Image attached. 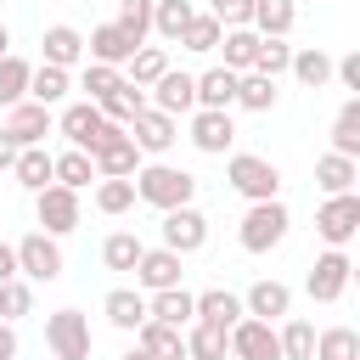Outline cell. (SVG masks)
<instances>
[{
	"instance_id": "6da1fadb",
	"label": "cell",
	"mask_w": 360,
	"mask_h": 360,
	"mask_svg": "<svg viewBox=\"0 0 360 360\" xmlns=\"http://www.w3.org/2000/svg\"><path fill=\"white\" fill-rule=\"evenodd\" d=\"M129 180H135V202H146V208H158V214L186 208V202L197 197V174L180 169V163H141Z\"/></svg>"
},
{
	"instance_id": "7a4b0ae2",
	"label": "cell",
	"mask_w": 360,
	"mask_h": 360,
	"mask_svg": "<svg viewBox=\"0 0 360 360\" xmlns=\"http://www.w3.org/2000/svg\"><path fill=\"white\" fill-rule=\"evenodd\" d=\"M225 180H231V191L248 197V202H276V197H281V169H276L270 158H259V152H231Z\"/></svg>"
},
{
	"instance_id": "3957f363",
	"label": "cell",
	"mask_w": 360,
	"mask_h": 360,
	"mask_svg": "<svg viewBox=\"0 0 360 360\" xmlns=\"http://www.w3.org/2000/svg\"><path fill=\"white\" fill-rule=\"evenodd\" d=\"M287 225H292V214H287L281 197H276V202H248V214H242V225H236V242H242L248 253H270V248L287 242Z\"/></svg>"
},
{
	"instance_id": "277c9868",
	"label": "cell",
	"mask_w": 360,
	"mask_h": 360,
	"mask_svg": "<svg viewBox=\"0 0 360 360\" xmlns=\"http://www.w3.org/2000/svg\"><path fill=\"white\" fill-rule=\"evenodd\" d=\"M56 129L68 135V146H79V152H90V158H96V152L107 146V135H112L118 124H107L96 101H73V107H62V118H56Z\"/></svg>"
},
{
	"instance_id": "5b68a950",
	"label": "cell",
	"mask_w": 360,
	"mask_h": 360,
	"mask_svg": "<svg viewBox=\"0 0 360 360\" xmlns=\"http://www.w3.org/2000/svg\"><path fill=\"white\" fill-rule=\"evenodd\" d=\"M45 349L56 360H90V315L79 309H51L45 315Z\"/></svg>"
},
{
	"instance_id": "8992f818",
	"label": "cell",
	"mask_w": 360,
	"mask_h": 360,
	"mask_svg": "<svg viewBox=\"0 0 360 360\" xmlns=\"http://www.w3.org/2000/svg\"><path fill=\"white\" fill-rule=\"evenodd\" d=\"M34 219H39L45 236H68V231H79V219H84L79 191H68V186H45V191H34Z\"/></svg>"
},
{
	"instance_id": "52a82bcc",
	"label": "cell",
	"mask_w": 360,
	"mask_h": 360,
	"mask_svg": "<svg viewBox=\"0 0 360 360\" xmlns=\"http://www.w3.org/2000/svg\"><path fill=\"white\" fill-rule=\"evenodd\" d=\"M315 231H321V242H326V248H349V242H354V231H360V197H354V191L326 197V202L315 208Z\"/></svg>"
},
{
	"instance_id": "ba28073f",
	"label": "cell",
	"mask_w": 360,
	"mask_h": 360,
	"mask_svg": "<svg viewBox=\"0 0 360 360\" xmlns=\"http://www.w3.org/2000/svg\"><path fill=\"white\" fill-rule=\"evenodd\" d=\"M11 248H17V276H22V281H56V276H62V248H56V236L28 231V236L11 242Z\"/></svg>"
},
{
	"instance_id": "9c48e42d",
	"label": "cell",
	"mask_w": 360,
	"mask_h": 360,
	"mask_svg": "<svg viewBox=\"0 0 360 360\" xmlns=\"http://www.w3.org/2000/svg\"><path fill=\"white\" fill-rule=\"evenodd\" d=\"M349 276H354L349 253H343V248H326V253L315 259V270L304 276V287H309V298H315V304H338V298L349 292Z\"/></svg>"
},
{
	"instance_id": "30bf717a",
	"label": "cell",
	"mask_w": 360,
	"mask_h": 360,
	"mask_svg": "<svg viewBox=\"0 0 360 360\" xmlns=\"http://www.w3.org/2000/svg\"><path fill=\"white\" fill-rule=\"evenodd\" d=\"M129 141H135V152L163 158V152L180 141V118H169V112H158V107H141V112L129 118Z\"/></svg>"
},
{
	"instance_id": "8fae6325",
	"label": "cell",
	"mask_w": 360,
	"mask_h": 360,
	"mask_svg": "<svg viewBox=\"0 0 360 360\" xmlns=\"http://www.w3.org/2000/svg\"><path fill=\"white\" fill-rule=\"evenodd\" d=\"M163 248L180 253V259L197 253V248H208V214L191 208V202H186V208H169V214H163Z\"/></svg>"
},
{
	"instance_id": "7c38bea8",
	"label": "cell",
	"mask_w": 360,
	"mask_h": 360,
	"mask_svg": "<svg viewBox=\"0 0 360 360\" xmlns=\"http://www.w3.org/2000/svg\"><path fill=\"white\" fill-rule=\"evenodd\" d=\"M225 343H231L236 360H281V338H276V326H270V321H253V315H242V321L225 332Z\"/></svg>"
},
{
	"instance_id": "4fadbf2b",
	"label": "cell",
	"mask_w": 360,
	"mask_h": 360,
	"mask_svg": "<svg viewBox=\"0 0 360 360\" xmlns=\"http://www.w3.org/2000/svg\"><path fill=\"white\" fill-rule=\"evenodd\" d=\"M146 107H158V112H169V118H186V112H197V73H174V68H169V73L152 84Z\"/></svg>"
},
{
	"instance_id": "5bb4252c",
	"label": "cell",
	"mask_w": 360,
	"mask_h": 360,
	"mask_svg": "<svg viewBox=\"0 0 360 360\" xmlns=\"http://www.w3.org/2000/svg\"><path fill=\"white\" fill-rule=\"evenodd\" d=\"M51 107H39V101H17V107H6V124H0V135H11L17 141V152L22 146H39L45 135H51Z\"/></svg>"
},
{
	"instance_id": "9a60e30c",
	"label": "cell",
	"mask_w": 360,
	"mask_h": 360,
	"mask_svg": "<svg viewBox=\"0 0 360 360\" xmlns=\"http://www.w3.org/2000/svg\"><path fill=\"white\" fill-rule=\"evenodd\" d=\"M242 309L253 315V321H287V309H292V287L287 281H276V276H264V281H253L248 292H242Z\"/></svg>"
},
{
	"instance_id": "2e32d148",
	"label": "cell",
	"mask_w": 360,
	"mask_h": 360,
	"mask_svg": "<svg viewBox=\"0 0 360 360\" xmlns=\"http://www.w3.org/2000/svg\"><path fill=\"white\" fill-rule=\"evenodd\" d=\"M90 163H96V180H129V174L141 169V152H135L129 129H112V135H107V146H101Z\"/></svg>"
},
{
	"instance_id": "e0dca14e",
	"label": "cell",
	"mask_w": 360,
	"mask_h": 360,
	"mask_svg": "<svg viewBox=\"0 0 360 360\" xmlns=\"http://www.w3.org/2000/svg\"><path fill=\"white\" fill-rule=\"evenodd\" d=\"M242 315H248V309H242V298H236L231 287H208V292H197V298H191V321H202V326L231 332Z\"/></svg>"
},
{
	"instance_id": "ac0fdd59",
	"label": "cell",
	"mask_w": 360,
	"mask_h": 360,
	"mask_svg": "<svg viewBox=\"0 0 360 360\" xmlns=\"http://www.w3.org/2000/svg\"><path fill=\"white\" fill-rule=\"evenodd\" d=\"M231 141H236V124H231V112H191V146L197 152H208V158H225L231 152Z\"/></svg>"
},
{
	"instance_id": "d6986e66",
	"label": "cell",
	"mask_w": 360,
	"mask_h": 360,
	"mask_svg": "<svg viewBox=\"0 0 360 360\" xmlns=\"http://www.w3.org/2000/svg\"><path fill=\"white\" fill-rule=\"evenodd\" d=\"M135 51H141V45H135L118 22H101V28H90V39H84V56H90V62H107V68H124Z\"/></svg>"
},
{
	"instance_id": "ffe728a7",
	"label": "cell",
	"mask_w": 360,
	"mask_h": 360,
	"mask_svg": "<svg viewBox=\"0 0 360 360\" xmlns=\"http://www.w3.org/2000/svg\"><path fill=\"white\" fill-rule=\"evenodd\" d=\"M135 287H146V292H169V287H180V253H169V248H146L141 264H135Z\"/></svg>"
},
{
	"instance_id": "44dd1931",
	"label": "cell",
	"mask_w": 360,
	"mask_h": 360,
	"mask_svg": "<svg viewBox=\"0 0 360 360\" xmlns=\"http://www.w3.org/2000/svg\"><path fill=\"white\" fill-rule=\"evenodd\" d=\"M292 22H298V0H253L248 28H253L259 39H287Z\"/></svg>"
},
{
	"instance_id": "7402d4cb",
	"label": "cell",
	"mask_w": 360,
	"mask_h": 360,
	"mask_svg": "<svg viewBox=\"0 0 360 360\" xmlns=\"http://www.w3.org/2000/svg\"><path fill=\"white\" fill-rule=\"evenodd\" d=\"M39 45H45V62H51V68H68V73H73V68L84 62V34H79L73 22H51Z\"/></svg>"
},
{
	"instance_id": "603a6c76",
	"label": "cell",
	"mask_w": 360,
	"mask_h": 360,
	"mask_svg": "<svg viewBox=\"0 0 360 360\" xmlns=\"http://www.w3.org/2000/svg\"><path fill=\"white\" fill-rule=\"evenodd\" d=\"M236 79H242V73H231V68L197 73V107H202V112H231V107H236Z\"/></svg>"
},
{
	"instance_id": "cb8c5ba5",
	"label": "cell",
	"mask_w": 360,
	"mask_h": 360,
	"mask_svg": "<svg viewBox=\"0 0 360 360\" xmlns=\"http://www.w3.org/2000/svg\"><path fill=\"white\" fill-rule=\"evenodd\" d=\"M101 315H107L118 332H135V326L146 321V292H141V287H112V292L101 298Z\"/></svg>"
},
{
	"instance_id": "d4e9b609",
	"label": "cell",
	"mask_w": 360,
	"mask_h": 360,
	"mask_svg": "<svg viewBox=\"0 0 360 360\" xmlns=\"http://www.w3.org/2000/svg\"><path fill=\"white\" fill-rule=\"evenodd\" d=\"M135 349H146L152 360H186L180 326H163V321H141V326H135Z\"/></svg>"
},
{
	"instance_id": "484cf974",
	"label": "cell",
	"mask_w": 360,
	"mask_h": 360,
	"mask_svg": "<svg viewBox=\"0 0 360 360\" xmlns=\"http://www.w3.org/2000/svg\"><path fill=\"white\" fill-rule=\"evenodd\" d=\"M354 180H360V163H354V158H338V152H321V158H315V186H321L326 197L354 191Z\"/></svg>"
},
{
	"instance_id": "4316f807",
	"label": "cell",
	"mask_w": 360,
	"mask_h": 360,
	"mask_svg": "<svg viewBox=\"0 0 360 360\" xmlns=\"http://www.w3.org/2000/svg\"><path fill=\"white\" fill-rule=\"evenodd\" d=\"M11 174H17L22 191H45V186H56V169H51V152H45V146H22L17 163H11Z\"/></svg>"
},
{
	"instance_id": "83f0119b",
	"label": "cell",
	"mask_w": 360,
	"mask_h": 360,
	"mask_svg": "<svg viewBox=\"0 0 360 360\" xmlns=\"http://www.w3.org/2000/svg\"><path fill=\"white\" fill-rule=\"evenodd\" d=\"M191 298L197 292H186V287H169V292H152L146 298V321H163V326H191Z\"/></svg>"
},
{
	"instance_id": "f1b7e54d",
	"label": "cell",
	"mask_w": 360,
	"mask_h": 360,
	"mask_svg": "<svg viewBox=\"0 0 360 360\" xmlns=\"http://www.w3.org/2000/svg\"><path fill=\"white\" fill-rule=\"evenodd\" d=\"M287 73H292L304 90H326V79H332V56H326L321 45H304V51H292Z\"/></svg>"
},
{
	"instance_id": "f546056e",
	"label": "cell",
	"mask_w": 360,
	"mask_h": 360,
	"mask_svg": "<svg viewBox=\"0 0 360 360\" xmlns=\"http://www.w3.org/2000/svg\"><path fill=\"white\" fill-rule=\"evenodd\" d=\"M68 90H73V73H68V68H51V62H39V68L28 73V101H39V107H56Z\"/></svg>"
},
{
	"instance_id": "4dcf8cb0",
	"label": "cell",
	"mask_w": 360,
	"mask_h": 360,
	"mask_svg": "<svg viewBox=\"0 0 360 360\" xmlns=\"http://www.w3.org/2000/svg\"><path fill=\"white\" fill-rule=\"evenodd\" d=\"M332 152L360 163V96H349L338 107V118H332Z\"/></svg>"
},
{
	"instance_id": "1f68e13d",
	"label": "cell",
	"mask_w": 360,
	"mask_h": 360,
	"mask_svg": "<svg viewBox=\"0 0 360 360\" xmlns=\"http://www.w3.org/2000/svg\"><path fill=\"white\" fill-rule=\"evenodd\" d=\"M51 169H56V186H68V191H84V186L96 180V163H90V152H79V146L51 152Z\"/></svg>"
},
{
	"instance_id": "d6a6232c",
	"label": "cell",
	"mask_w": 360,
	"mask_h": 360,
	"mask_svg": "<svg viewBox=\"0 0 360 360\" xmlns=\"http://www.w3.org/2000/svg\"><path fill=\"white\" fill-rule=\"evenodd\" d=\"M96 107H101V118H107V124H118V129H129V118H135V112L146 107V90L124 79V84H118V90H112L107 101H96Z\"/></svg>"
},
{
	"instance_id": "836d02e7",
	"label": "cell",
	"mask_w": 360,
	"mask_h": 360,
	"mask_svg": "<svg viewBox=\"0 0 360 360\" xmlns=\"http://www.w3.org/2000/svg\"><path fill=\"white\" fill-rule=\"evenodd\" d=\"M180 338H186V360H225V354H231V343H225V332H219V326L191 321Z\"/></svg>"
},
{
	"instance_id": "e575fe53",
	"label": "cell",
	"mask_w": 360,
	"mask_h": 360,
	"mask_svg": "<svg viewBox=\"0 0 360 360\" xmlns=\"http://www.w3.org/2000/svg\"><path fill=\"white\" fill-rule=\"evenodd\" d=\"M309 360H360V332L354 326H326L315 332V354Z\"/></svg>"
},
{
	"instance_id": "d590c367",
	"label": "cell",
	"mask_w": 360,
	"mask_h": 360,
	"mask_svg": "<svg viewBox=\"0 0 360 360\" xmlns=\"http://www.w3.org/2000/svg\"><path fill=\"white\" fill-rule=\"evenodd\" d=\"M219 51H225V68H231V73H253L259 34H253V28H225V34H219Z\"/></svg>"
},
{
	"instance_id": "8d00e7d4",
	"label": "cell",
	"mask_w": 360,
	"mask_h": 360,
	"mask_svg": "<svg viewBox=\"0 0 360 360\" xmlns=\"http://www.w3.org/2000/svg\"><path fill=\"white\" fill-rule=\"evenodd\" d=\"M124 68H129V73H124L129 84H141V90H152V84H158V79L169 73V51H158V45H141V51H135V56H129Z\"/></svg>"
},
{
	"instance_id": "74e56055",
	"label": "cell",
	"mask_w": 360,
	"mask_h": 360,
	"mask_svg": "<svg viewBox=\"0 0 360 360\" xmlns=\"http://www.w3.org/2000/svg\"><path fill=\"white\" fill-rule=\"evenodd\" d=\"M141 253H146V242H141L135 231H112V236L101 242V264H107V270H135Z\"/></svg>"
},
{
	"instance_id": "f35d334b",
	"label": "cell",
	"mask_w": 360,
	"mask_h": 360,
	"mask_svg": "<svg viewBox=\"0 0 360 360\" xmlns=\"http://www.w3.org/2000/svg\"><path fill=\"white\" fill-rule=\"evenodd\" d=\"M191 17H197L191 0H152V28H158L163 39H174V45H180V34H186Z\"/></svg>"
},
{
	"instance_id": "ab89813d",
	"label": "cell",
	"mask_w": 360,
	"mask_h": 360,
	"mask_svg": "<svg viewBox=\"0 0 360 360\" xmlns=\"http://www.w3.org/2000/svg\"><path fill=\"white\" fill-rule=\"evenodd\" d=\"M28 73H34V62H22L17 51H11V56H0V107L28 101Z\"/></svg>"
},
{
	"instance_id": "60d3db41",
	"label": "cell",
	"mask_w": 360,
	"mask_h": 360,
	"mask_svg": "<svg viewBox=\"0 0 360 360\" xmlns=\"http://www.w3.org/2000/svg\"><path fill=\"white\" fill-rule=\"evenodd\" d=\"M276 79H264V73H242L236 79V107H248V112H270L276 107Z\"/></svg>"
},
{
	"instance_id": "b9f144b4",
	"label": "cell",
	"mask_w": 360,
	"mask_h": 360,
	"mask_svg": "<svg viewBox=\"0 0 360 360\" xmlns=\"http://www.w3.org/2000/svg\"><path fill=\"white\" fill-rule=\"evenodd\" d=\"M118 84H124V68H107V62H84V73H79L84 101H107Z\"/></svg>"
},
{
	"instance_id": "7bdbcfd3",
	"label": "cell",
	"mask_w": 360,
	"mask_h": 360,
	"mask_svg": "<svg viewBox=\"0 0 360 360\" xmlns=\"http://www.w3.org/2000/svg\"><path fill=\"white\" fill-rule=\"evenodd\" d=\"M276 338H281V360H309V354H315V326L298 321V315H287V326H281Z\"/></svg>"
},
{
	"instance_id": "ee69618b",
	"label": "cell",
	"mask_w": 360,
	"mask_h": 360,
	"mask_svg": "<svg viewBox=\"0 0 360 360\" xmlns=\"http://www.w3.org/2000/svg\"><path fill=\"white\" fill-rule=\"evenodd\" d=\"M219 34H225V28H219V22L208 17V11H197V17L186 22L180 45H186V51H197V56H208V51H219Z\"/></svg>"
},
{
	"instance_id": "f6af8a7d",
	"label": "cell",
	"mask_w": 360,
	"mask_h": 360,
	"mask_svg": "<svg viewBox=\"0 0 360 360\" xmlns=\"http://www.w3.org/2000/svg\"><path fill=\"white\" fill-rule=\"evenodd\" d=\"M135 45H146V34H152V0H118V17H112Z\"/></svg>"
},
{
	"instance_id": "bcb514c9",
	"label": "cell",
	"mask_w": 360,
	"mask_h": 360,
	"mask_svg": "<svg viewBox=\"0 0 360 360\" xmlns=\"http://www.w3.org/2000/svg\"><path fill=\"white\" fill-rule=\"evenodd\" d=\"M287 62H292V45H287V39H259V51H253V73L281 79V73H287Z\"/></svg>"
},
{
	"instance_id": "7dc6e473",
	"label": "cell",
	"mask_w": 360,
	"mask_h": 360,
	"mask_svg": "<svg viewBox=\"0 0 360 360\" xmlns=\"http://www.w3.org/2000/svg\"><path fill=\"white\" fill-rule=\"evenodd\" d=\"M96 208L101 214H129L135 208V180H96Z\"/></svg>"
},
{
	"instance_id": "c3c4849f",
	"label": "cell",
	"mask_w": 360,
	"mask_h": 360,
	"mask_svg": "<svg viewBox=\"0 0 360 360\" xmlns=\"http://www.w3.org/2000/svg\"><path fill=\"white\" fill-rule=\"evenodd\" d=\"M28 309H34V287H28L22 276L0 281V321H22Z\"/></svg>"
},
{
	"instance_id": "681fc988",
	"label": "cell",
	"mask_w": 360,
	"mask_h": 360,
	"mask_svg": "<svg viewBox=\"0 0 360 360\" xmlns=\"http://www.w3.org/2000/svg\"><path fill=\"white\" fill-rule=\"evenodd\" d=\"M208 17H214L219 28H248V17H253V0H214V6H208Z\"/></svg>"
},
{
	"instance_id": "f907efd6",
	"label": "cell",
	"mask_w": 360,
	"mask_h": 360,
	"mask_svg": "<svg viewBox=\"0 0 360 360\" xmlns=\"http://www.w3.org/2000/svg\"><path fill=\"white\" fill-rule=\"evenodd\" d=\"M0 360H17V326L0 321Z\"/></svg>"
},
{
	"instance_id": "816d5d0a",
	"label": "cell",
	"mask_w": 360,
	"mask_h": 360,
	"mask_svg": "<svg viewBox=\"0 0 360 360\" xmlns=\"http://www.w3.org/2000/svg\"><path fill=\"white\" fill-rule=\"evenodd\" d=\"M11 276H17V248L0 242V281H11Z\"/></svg>"
},
{
	"instance_id": "f5cc1de1",
	"label": "cell",
	"mask_w": 360,
	"mask_h": 360,
	"mask_svg": "<svg viewBox=\"0 0 360 360\" xmlns=\"http://www.w3.org/2000/svg\"><path fill=\"white\" fill-rule=\"evenodd\" d=\"M11 163H17V141H11V135H0V169H11Z\"/></svg>"
},
{
	"instance_id": "db71d44e",
	"label": "cell",
	"mask_w": 360,
	"mask_h": 360,
	"mask_svg": "<svg viewBox=\"0 0 360 360\" xmlns=\"http://www.w3.org/2000/svg\"><path fill=\"white\" fill-rule=\"evenodd\" d=\"M0 56H11V28L0 22Z\"/></svg>"
},
{
	"instance_id": "11a10c76",
	"label": "cell",
	"mask_w": 360,
	"mask_h": 360,
	"mask_svg": "<svg viewBox=\"0 0 360 360\" xmlns=\"http://www.w3.org/2000/svg\"><path fill=\"white\" fill-rule=\"evenodd\" d=\"M118 360H152V354H146V349H124Z\"/></svg>"
}]
</instances>
